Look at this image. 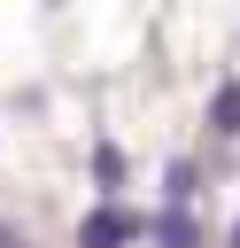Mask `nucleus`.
Here are the masks:
<instances>
[{"mask_svg":"<svg viewBox=\"0 0 240 248\" xmlns=\"http://www.w3.org/2000/svg\"><path fill=\"white\" fill-rule=\"evenodd\" d=\"M124 170H132V163H124V147H116V140H101V147H93V186H101V194H116V186H124Z\"/></svg>","mask_w":240,"mask_h":248,"instance_id":"obj_4","label":"nucleus"},{"mask_svg":"<svg viewBox=\"0 0 240 248\" xmlns=\"http://www.w3.org/2000/svg\"><path fill=\"white\" fill-rule=\"evenodd\" d=\"M0 248H23V240H15V225H0Z\"/></svg>","mask_w":240,"mask_h":248,"instance_id":"obj_6","label":"nucleus"},{"mask_svg":"<svg viewBox=\"0 0 240 248\" xmlns=\"http://www.w3.org/2000/svg\"><path fill=\"white\" fill-rule=\"evenodd\" d=\"M139 232H147V225H139L132 209H116V194H108L101 209H85V217H77V248H132Z\"/></svg>","mask_w":240,"mask_h":248,"instance_id":"obj_1","label":"nucleus"},{"mask_svg":"<svg viewBox=\"0 0 240 248\" xmlns=\"http://www.w3.org/2000/svg\"><path fill=\"white\" fill-rule=\"evenodd\" d=\"M232 248H240V217H232Z\"/></svg>","mask_w":240,"mask_h":248,"instance_id":"obj_7","label":"nucleus"},{"mask_svg":"<svg viewBox=\"0 0 240 248\" xmlns=\"http://www.w3.org/2000/svg\"><path fill=\"white\" fill-rule=\"evenodd\" d=\"M147 232H155V248H201V225H194V209H186V202H170Z\"/></svg>","mask_w":240,"mask_h":248,"instance_id":"obj_2","label":"nucleus"},{"mask_svg":"<svg viewBox=\"0 0 240 248\" xmlns=\"http://www.w3.org/2000/svg\"><path fill=\"white\" fill-rule=\"evenodd\" d=\"M209 132H217V140H240V78H225V85L209 93Z\"/></svg>","mask_w":240,"mask_h":248,"instance_id":"obj_3","label":"nucleus"},{"mask_svg":"<svg viewBox=\"0 0 240 248\" xmlns=\"http://www.w3.org/2000/svg\"><path fill=\"white\" fill-rule=\"evenodd\" d=\"M201 194V170L186 163V155H170V170H163V202H194Z\"/></svg>","mask_w":240,"mask_h":248,"instance_id":"obj_5","label":"nucleus"}]
</instances>
